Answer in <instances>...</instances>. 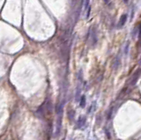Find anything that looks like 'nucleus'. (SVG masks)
<instances>
[{
  "instance_id": "f257e3e1",
  "label": "nucleus",
  "mask_w": 141,
  "mask_h": 140,
  "mask_svg": "<svg viewBox=\"0 0 141 140\" xmlns=\"http://www.w3.org/2000/svg\"><path fill=\"white\" fill-rule=\"evenodd\" d=\"M140 74H141V69L136 71L134 73H133V75L132 76V78L130 79V81H129V86H134L136 84V82L138 81V78H139Z\"/></svg>"
},
{
  "instance_id": "f03ea898",
  "label": "nucleus",
  "mask_w": 141,
  "mask_h": 140,
  "mask_svg": "<svg viewBox=\"0 0 141 140\" xmlns=\"http://www.w3.org/2000/svg\"><path fill=\"white\" fill-rule=\"evenodd\" d=\"M89 39H90V43H91L92 46H94L97 42V35H96V31L94 28H92L90 30L89 33Z\"/></svg>"
},
{
  "instance_id": "7ed1b4c3",
  "label": "nucleus",
  "mask_w": 141,
  "mask_h": 140,
  "mask_svg": "<svg viewBox=\"0 0 141 140\" xmlns=\"http://www.w3.org/2000/svg\"><path fill=\"white\" fill-rule=\"evenodd\" d=\"M86 125V117L84 116H80L79 117V119L77 121V124H76V129L78 130H82Z\"/></svg>"
},
{
  "instance_id": "20e7f679",
  "label": "nucleus",
  "mask_w": 141,
  "mask_h": 140,
  "mask_svg": "<svg viewBox=\"0 0 141 140\" xmlns=\"http://www.w3.org/2000/svg\"><path fill=\"white\" fill-rule=\"evenodd\" d=\"M126 20H127V14H123V15L121 16L120 20H119V23H118V27H122V26H124V24L126 23Z\"/></svg>"
},
{
  "instance_id": "39448f33",
  "label": "nucleus",
  "mask_w": 141,
  "mask_h": 140,
  "mask_svg": "<svg viewBox=\"0 0 141 140\" xmlns=\"http://www.w3.org/2000/svg\"><path fill=\"white\" fill-rule=\"evenodd\" d=\"M79 106L80 108H85L86 107V95H82L79 100Z\"/></svg>"
},
{
  "instance_id": "423d86ee",
  "label": "nucleus",
  "mask_w": 141,
  "mask_h": 140,
  "mask_svg": "<svg viewBox=\"0 0 141 140\" xmlns=\"http://www.w3.org/2000/svg\"><path fill=\"white\" fill-rule=\"evenodd\" d=\"M74 115H75V112H74V110H72V109L69 110V112H68V116H69V118H70V121H72V120H73Z\"/></svg>"
},
{
  "instance_id": "0eeeda50",
  "label": "nucleus",
  "mask_w": 141,
  "mask_h": 140,
  "mask_svg": "<svg viewBox=\"0 0 141 140\" xmlns=\"http://www.w3.org/2000/svg\"><path fill=\"white\" fill-rule=\"evenodd\" d=\"M139 65H141V60H140V61H139Z\"/></svg>"
}]
</instances>
